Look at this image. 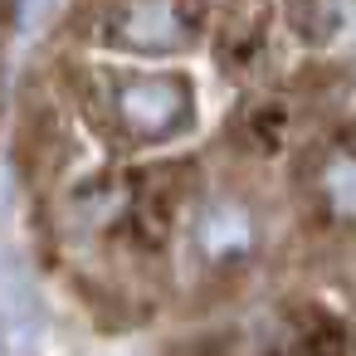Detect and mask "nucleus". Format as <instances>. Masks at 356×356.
I'll return each mask as SVG.
<instances>
[{
    "mask_svg": "<svg viewBox=\"0 0 356 356\" xmlns=\"http://www.w3.org/2000/svg\"><path fill=\"white\" fill-rule=\"evenodd\" d=\"M118 113L132 132L142 137H161V132H176L181 118L191 113V98L176 79H132L122 93H118Z\"/></svg>",
    "mask_w": 356,
    "mask_h": 356,
    "instance_id": "2",
    "label": "nucleus"
},
{
    "mask_svg": "<svg viewBox=\"0 0 356 356\" xmlns=\"http://www.w3.org/2000/svg\"><path fill=\"white\" fill-rule=\"evenodd\" d=\"M312 15H317L312 40H337L356 25V0H312Z\"/></svg>",
    "mask_w": 356,
    "mask_h": 356,
    "instance_id": "5",
    "label": "nucleus"
},
{
    "mask_svg": "<svg viewBox=\"0 0 356 356\" xmlns=\"http://www.w3.org/2000/svg\"><path fill=\"white\" fill-rule=\"evenodd\" d=\"M249 234H254L249 215H244L239 205H229V200H215V205L200 215V244H205V254H215V259L249 249Z\"/></svg>",
    "mask_w": 356,
    "mask_h": 356,
    "instance_id": "3",
    "label": "nucleus"
},
{
    "mask_svg": "<svg viewBox=\"0 0 356 356\" xmlns=\"http://www.w3.org/2000/svg\"><path fill=\"white\" fill-rule=\"evenodd\" d=\"M322 191L337 215H356V156H337L322 171Z\"/></svg>",
    "mask_w": 356,
    "mask_h": 356,
    "instance_id": "4",
    "label": "nucleus"
},
{
    "mask_svg": "<svg viewBox=\"0 0 356 356\" xmlns=\"http://www.w3.org/2000/svg\"><path fill=\"white\" fill-rule=\"evenodd\" d=\"M108 35L122 49H181L195 35V15L186 10V0H132L108 25Z\"/></svg>",
    "mask_w": 356,
    "mask_h": 356,
    "instance_id": "1",
    "label": "nucleus"
}]
</instances>
